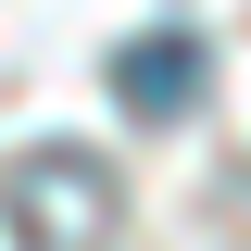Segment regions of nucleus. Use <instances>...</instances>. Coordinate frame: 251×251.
<instances>
[{
  "label": "nucleus",
  "instance_id": "1",
  "mask_svg": "<svg viewBox=\"0 0 251 251\" xmlns=\"http://www.w3.org/2000/svg\"><path fill=\"white\" fill-rule=\"evenodd\" d=\"M0 214H13L25 251H88V214L113 226V176H100L88 151H25L13 188H0Z\"/></svg>",
  "mask_w": 251,
  "mask_h": 251
},
{
  "label": "nucleus",
  "instance_id": "2",
  "mask_svg": "<svg viewBox=\"0 0 251 251\" xmlns=\"http://www.w3.org/2000/svg\"><path fill=\"white\" fill-rule=\"evenodd\" d=\"M113 100L138 126L201 113V38H176V25H163V38H126V50H113Z\"/></svg>",
  "mask_w": 251,
  "mask_h": 251
}]
</instances>
